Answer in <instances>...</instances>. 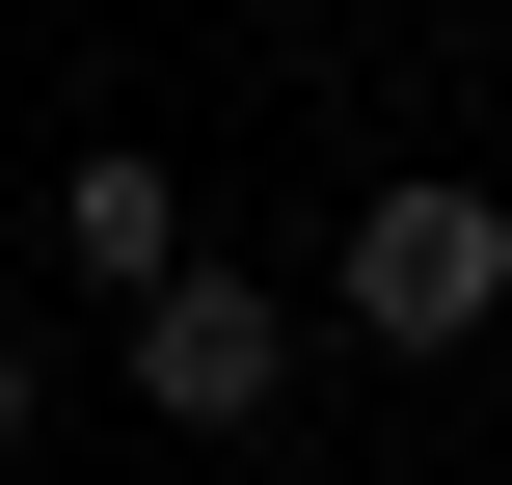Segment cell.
Instances as JSON below:
<instances>
[{
    "label": "cell",
    "mask_w": 512,
    "mask_h": 485,
    "mask_svg": "<svg viewBox=\"0 0 512 485\" xmlns=\"http://www.w3.org/2000/svg\"><path fill=\"white\" fill-rule=\"evenodd\" d=\"M324 324H351V351H405V378H432V351H486V324H512V189H459V162L351 189V216H324Z\"/></svg>",
    "instance_id": "obj_1"
},
{
    "label": "cell",
    "mask_w": 512,
    "mask_h": 485,
    "mask_svg": "<svg viewBox=\"0 0 512 485\" xmlns=\"http://www.w3.org/2000/svg\"><path fill=\"white\" fill-rule=\"evenodd\" d=\"M108 378H135V432H216V459H243V432H270V405H297V297H270V270H216V243H189V270H162V297H135V324H108Z\"/></svg>",
    "instance_id": "obj_2"
},
{
    "label": "cell",
    "mask_w": 512,
    "mask_h": 485,
    "mask_svg": "<svg viewBox=\"0 0 512 485\" xmlns=\"http://www.w3.org/2000/svg\"><path fill=\"white\" fill-rule=\"evenodd\" d=\"M189 243H216V216H189V162H162V135H81V162H54V270H81L108 324H135Z\"/></svg>",
    "instance_id": "obj_3"
},
{
    "label": "cell",
    "mask_w": 512,
    "mask_h": 485,
    "mask_svg": "<svg viewBox=\"0 0 512 485\" xmlns=\"http://www.w3.org/2000/svg\"><path fill=\"white\" fill-rule=\"evenodd\" d=\"M27 432H54V351H27V324H0V459H27Z\"/></svg>",
    "instance_id": "obj_4"
}]
</instances>
